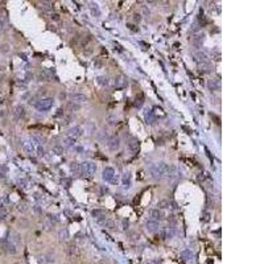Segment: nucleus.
<instances>
[{
  "instance_id": "cd10ccee",
  "label": "nucleus",
  "mask_w": 264,
  "mask_h": 264,
  "mask_svg": "<svg viewBox=\"0 0 264 264\" xmlns=\"http://www.w3.org/2000/svg\"><path fill=\"white\" fill-rule=\"evenodd\" d=\"M103 226L106 227V229L114 230L115 229V222H114L112 219H110V218H106V219H104V222H103Z\"/></svg>"
},
{
  "instance_id": "79ce46f5",
  "label": "nucleus",
  "mask_w": 264,
  "mask_h": 264,
  "mask_svg": "<svg viewBox=\"0 0 264 264\" xmlns=\"http://www.w3.org/2000/svg\"><path fill=\"white\" fill-rule=\"evenodd\" d=\"M45 94H46V90H45V89H40V91L37 93V95H40V96L42 95V96H44Z\"/></svg>"
},
{
  "instance_id": "f257e3e1",
  "label": "nucleus",
  "mask_w": 264,
  "mask_h": 264,
  "mask_svg": "<svg viewBox=\"0 0 264 264\" xmlns=\"http://www.w3.org/2000/svg\"><path fill=\"white\" fill-rule=\"evenodd\" d=\"M166 165H168V164H164V162H157V164L151 165V168H149L151 176L153 177V178H156V180L164 178V177H165V171H166Z\"/></svg>"
},
{
  "instance_id": "8fccbe9b",
  "label": "nucleus",
  "mask_w": 264,
  "mask_h": 264,
  "mask_svg": "<svg viewBox=\"0 0 264 264\" xmlns=\"http://www.w3.org/2000/svg\"><path fill=\"white\" fill-rule=\"evenodd\" d=\"M65 96H66V94H65V93H61V94H60V98H61V99H64Z\"/></svg>"
},
{
  "instance_id": "09e8293b",
  "label": "nucleus",
  "mask_w": 264,
  "mask_h": 264,
  "mask_svg": "<svg viewBox=\"0 0 264 264\" xmlns=\"http://www.w3.org/2000/svg\"><path fill=\"white\" fill-rule=\"evenodd\" d=\"M2 48H3V49H2L3 52H8V46H7V45H3Z\"/></svg>"
},
{
  "instance_id": "9b49d317",
  "label": "nucleus",
  "mask_w": 264,
  "mask_h": 264,
  "mask_svg": "<svg viewBox=\"0 0 264 264\" xmlns=\"http://www.w3.org/2000/svg\"><path fill=\"white\" fill-rule=\"evenodd\" d=\"M122 185H123V189H129V187H131V174H129V172L123 173Z\"/></svg>"
},
{
  "instance_id": "20e7f679",
  "label": "nucleus",
  "mask_w": 264,
  "mask_h": 264,
  "mask_svg": "<svg viewBox=\"0 0 264 264\" xmlns=\"http://www.w3.org/2000/svg\"><path fill=\"white\" fill-rule=\"evenodd\" d=\"M37 144H40V143H34L33 139H27V140H24V143H23V149L27 152L28 155H34Z\"/></svg>"
},
{
  "instance_id": "c9c22d12",
  "label": "nucleus",
  "mask_w": 264,
  "mask_h": 264,
  "mask_svg": "<svg viewBox=\"0 0 264 264\" xmlns=\"http://www.w3.org/2000/svg\"><path fill=\"white\" fill-rule=\"evenodd\" d=\"M52 152L53 153H56V155H58V156H61V155L64 153V147H54L52 149Z\"/></svg>"
},
{
  "instance_id": "5701e85b",
  "label": "nucleus",
  "mask_w": 264,
  "mask_h": 264,
  "mask_svg": "<svg viewBox=\"0 0 264 264\" xmlns=\"http://www.w3.org/2000/svg\"><path fill=\"white\" fill-rule=\"evenodd\" d=\"M96 82L99 83L100 86H103V87H106V86L110 83V79H108V77H106V75H100V77L96 78Z\"/></svg>"
},
{
  "instance_id": "a211bd4d",
  "label": "nucleus",
  "mask_w": 264,
  "mask_h": 264,
  "mask_svg": "<svg viewBox=\"0 0 264 264\" xmlns=\"http://www.w3.org/2000/svg\"><path fill=\"white\" fill-rule=\"evenodd\" d=\"M194 57H196V61L198 64H204V62H207V57H206V54L205 53H202V52H198V53H196L194 54Z\"/></svg>"
},
{
  "instance_id": "412c9836",
  "label": "nucleus",
  "mask_w": 264,
  "mask_h": 264,
  "mask_svg": "<svg viewBox=\"0 0 264 264\" xmlns=\"http://www.w3.org/2000/svg\"><path fill=\"white\" fill-rule=\"evenodd\" d=\"M13 112H15V118H16V119H21V118H23L24 115H25V110H24L23 106H16Z\"/></svg>"
},
{
  "instance_id": "de8ad7c7",
  "label": "nucleus",
  "mask_w": 264,
  "mask_h": 264,
  "mask_svg": "<svg viewBox=\"0 0 264 264\" xmlns=\"http://www.w3.org/2000/svg\"><path fill=\"white\" fill-rule=\"evenodd\" d=\"M52 19H54V20H58V19H60V16L57 15V13H53V15H52Z\"/></svg>"
},
{
  "instance_id": "aec40b11",
  "label": "nucleus",
  "mask_w": 264,
  "mask_h": 264,
  "mask_svg": "<svg viewBox=\"0 0 264 264\" xmlns=\"http://www.w3.org/2000/svg\"><path fill=\"white\" fill-rule=\"evenodd\" d=\"M75 142H77V140H75L74 137H70V136H67V135H66V137L64 139V147H66V148H71L73 145H75Z\"/></svg>"
},
{
  "instance_id": "2eb2a0df",
  "label": "nucleus",
  "mask_w": 264,
  "mask_h": 264,
  "mask_svg": "<svg viewBox=\"0 0 264 264\" xmlns=\"http://www.w3.org/2000/svg\"><path fill=\"white\" fill-rule=\"evenodd\" d=\"M37 77H38V81H52L53 74L48 70H44V71H40Z\"/></svg>"
},
{
  "instance_id": "c756f323",
  "label": "nucleus",
  "mask_w": 264,
  "mask_h": 264,
  "mask_svg": "<svg viewBox=\"0 0 264 264\" xmlns=\"http://www.w3.org/2000/svg\"><path fill=\"white\" fill-rule=\"evenodd\" d=\"M90 9H91V13H93V15H95V16H99V15H100L98 5L94 4V3H91V4H90Z\"/></svg>"
},
{
  "instance_id": "6ab92c4d",
  "label": "nucleus",
  "mask_w": 264,
  "mask_h": 264,
  "mask_svg": "<svg viewBox=\"0 0 264 264\" xmlns=\"http://www.w3.org/2000/svg\"><path fill=\"white\" fill-rule=\"evenodd\" d=\"M162 234H164V238H173L176 234V230L174 227H165L162 230Z\"/></svg>"
},
{
  "instance_id": "b1692460",
  "label": "nucleus",
  "mask_w": 264,
  "mask_h": 264,
  "mask_svg": "<svg viewBox=\"0 0 264 264\" xmlns=\"http://www.w3.org/2000/svg\"><path fill=\"white\" fill-rule=\"evenodd\" d=\"M207 85H209V89H210L211 91H217V90L219 89V82L217 81V79H210Z\"/></svg>"
},
{
  "instance_id": "c03bdc74",
  "label": "nucleus",
  "mask_w": 264,
  "mask_h": 264,
  "mask_svg": "<svg viewBox=\"0 0 264 264\" xmlns=\"http://www.w3.org/2000/svg\"><path fill=\"white\" fill-rule=\"evenodd\" d=\"M133 20H135V21H137V23H139V21L142 20V16H140V15H137V13H136V15H133Z\"/></svg>"
},
{
  "instance_id": "7c9ffc66",
  "label": "nucleus",
  "mask_w": 264,
  "mask_h": 264,
  "mask_svg": "<svg viewBox=\"0 0 264 264\" xmlns=\"http://www.w3.org/2000/svg\"><path fill=\"white\" fill-rule=\"evenodd\" d=\"M200 67H201L204 71H210V70H213V66L210 65V62H209V61H207V62L201 64V65H200Z\"/></svg>"
},
{
  "instance_id": "a18cd8bd",
  "label": "nucleus",
  "mask_w": 264,
  "mask_h": 264,
  "mask_svg": "<svg viewBox=\"0 0 264 264\" xmlns=\"http://www.w3.org/2000/svg\"><path fill=\"white\" fill-rule=\"evenodd\" d=\"M42 5H44L45 9H50L52 7H50V3H42Z\"/></svg>"
},
{
  "instance_id": "0eeeda50",
  "label": "nucleus",
  "mask_w": 264,
  "mask_h": 264,
  "mask_svg": "<svg viewBox=\"0 0 264 264\" xmlns=\"http://www.w3.org/2000/svg\"><path fill=\"white\" fill-rule=\"evenodd\" d=\"M107 147L110 148L111 151H116L119 147H120V140H119L118 136H111L110 139L107 140Z\"/></svg>"
},
{
  "instance_id": "a19ab883",
  "label": "nucleus",
  "mask_w": 264,
  "mask_h": 264,
  "mask_svg": "<svg viewBox=\"0 0 264 264\" xmlns=\"http://www.w3.org/2000/svg\"><path fill=\"white\" fill-rule=\"evenodd\" d=\"M20 186H23L24 189H27V187H28V181H27V180H21V181H20Z\"/></svg>"
},
{
  "instance_id": "7ed1b4c3",
  "label": "nucleus",
  "mask_w": 264,
  "mask_h": 264,
  "mask_svg": "<svg viewBox=\"0 0 264 264\" xmlns=\"http://www.w3.org/2000/svg\"><path fill=\"white\" fill-rule=\"evenodd\" d=\"M53 103H54L53 98H42L36 102L34 107L37 108V111H40V112H45V111H49L53 107Z\"/></svg>"
},
{
  "instance_id": "4468645a",
  "label": "nucleus",
  "mask_w": 264,
  "mask_h": 264,
  "mask_svg": "<svg viewBox=\"0 0 264 264\" xmlns=\"http://www.w3.org/2000/svg\"><path fill=\"white\" fill-rule=\"evenodd\" d=\"M128 148H129V151H132V152H139V149H140V142L137 139H131L128 142Z\"/></svg>"
},
{
  "instance_id": "9d476101",
  "label": "nucleus",
  "mask_w": 264,
  "mask_h": 264,
  "mask_svg": "<svg viewBox=\"0 0 264 264\" xmlns=\"http://www.w3.org/2000/svg\"><path fill=\"white\" fill-rule=\"evenodd\" d=\"M70 98H71V102H74V103H77V104L83 103V102H86V100H87V96H86L85 94H79V93L71 94Z\"/></svg>"
},
{
  "instance_id": "a878e982",
  "label": "nucleus",
  "mask_w": 264,
  "mask_h": 264,
  "mask_svg": "<svg viewBox=\"0 0 264 264\" xmlns=\"http://www.w3.org/2000/svg\"><path fill=\"white\" fill-rule=\"evenodd\" d=\"M157 225H158L157 222H153V220H149V219H148V222H147V229H148V231H151V233H155V231L157 230Z\"/></svg>"
},
{
  "instance_id": "393cba45",
  "label": "nucleus",
  "mask_w": 264,
  "mask_h": 264,
  "mask_svg": "<svg viewBox=\"0 0 264 264\" xmlns=\"http://www.w3.org/2000/svg\"><path fill=\"white\" fill-rule=\"evenodd\" d=\"M157 209H160V210H162V209H171V201L168 200H162L157 204Z\"/></svg>"
},
{
  "instance_id": "f3484780",
  "label": "nucleus",
  "mask_w": 264,
  "mask_h": 264,
  "mask_svg": "<svg viewBox=\"0 0 264 264\" xmlns=\"http://www.w3.org/2000/svg\"><path fill=\"white\" fill-rule=\"evenodd\" d=\"M67 254H69V256H70V258L78 256V247H77V244L71 243L70 246H69V248H67Z\"/></svg>"
},
{
  "instance_id": "c85d7f7f",
  "label": "nucleus",
  "mask_w": 264,
  "mask_h": 264,
  "mask_svg": "<svg viewBox=\"0 0 264 264\" xmlns=\"http://www.w3.org/2000/svg\"><path fill=\"white\" fill-rule=\"evenodd\" d=\"M144 116H145V120H147V123H153L155 122V114H153V111H149L148 110L145 114H144Z\"/></svg>"
},
{
  "instance_id": "1a4fd4ad",
  "label": "nucleus",
  "mask_w": 264,
  "mask_h": 264,
  "mask_svg": "<svg viewBox=\"0 0 264 264\" xmlns=\"http://www.w3.org/2000/svg\"><path fill=\"white\" fill-rule=\"evenodd\" d=\"M82 132H83L82 127H79V125H75V127H73V128H70V129H69V132H67V136H70V137H74V139L77 140L78 137L82 135Z\"/></svg>"
},
{
  "instance_id": "37998d69",
  "label": "nucleus",
  "mask_w": 264,
  "mask_h": 264,
  "mask_svg": "<svg viewBox=\"0 0 264 264\" xmlns=\"http://www.w3.org/2000/svg\"><path fill=\"white\" fill-rule=\"evenodd\" d=\"M128 226H129V222H128V220H123V229L127 230Z\"/></svg>"
},
{
  "instance_id": "423d86ee",
  "label": "nucleus",
  "mask_w": 264,
  "mask_h": 264,
  "mask_svg": "<svg viewBox=\"0 0 264 264\" xmlns=\"http://www.w3.org/2000/svg\"><path fill=\"white\" fill-rule=\"evenodd\" d=\"M102 178L104 180V181L112 182V181H114V178H115V169H114V168H111V166H106V168L103 169Z\"/></svg>"
},
{
  "instance_id": "473e14b6",
  "label": "nucleus",
  "mask_w": 264,
  "mask_h": 264,
  "mask_svg": "<svg viewBox=\"0 0 264 264\" xmlns=\"http://www.w3.org/2000/svg\"><path fill=\"white\" fill-rule=\"evenodd\" d=\"M67 108H69L70 111H78L79 108H81V106H79V104H77V103H74V102H69Z\"/></svg>"
},
{
  "instance_id": "72a5a7b5",
  "label": "nucleus",
  "mask_w": 264,
  "mask_h": 264,
  "mask_svg": "<svg viewBox=\"0 0 264 264\" xmlns=\"http://www.w3.org/2000/svg\"><path fill=\"white\" fill-rule=\"evenodd\" d=\"M181 258H182L184 260H189V259L193 258V254H191L189 249H186V251H184L182 254H181Z\"/></svg>"
},
{
  "instance_id": "bb28decb",
  "label": "nucleus",
  "mask_w": 264,
  "mask_h": 264,
  "mask_svg": "<svg viewBox=\"0 0 264 264\" xmlns=\"http://www.w3.org/2000/svg\"><path fill=\"white\" fill-rule=\"evenodd\" d=\"M9 205V198L7 196H3L0 197V210L2 209H7V206Z\"/></svg>"
},
{
  "instance_id": "6e6552de",
  "label": "nucleus",
  "mask_w": 264,
  "mask_h": 264,
  "mask_svg": "<svg viewBox=\"0 0 264 264\" xmlns=\"http://www.w3.org/2000/svg\"><path fill=\"white\" fill-rule=\"evenodd\" d=\"M162 218H164V213H162L160 209H152L151 210V217H149V220H153V222H157L158 220H161Z\"/></svg>"
},
{
  "instance_id": "dca6fc26",
  "label": "nucleus",
  "mask_w": 264,
  "mask_h": 264,
  "mask_svg": "<svg viewBox=\"0 0 264 264\" xmlns=\"http://www.w3.org/2000/svg\"><path fill=\"white\" fill-rule=\"evenodd\" d=\"M5 248H7V251H8L9 254H12V255H15L16 252H17V246L13 243V242H11V240L5 242Z\"/></svg>"
},
{
  "instance_id": "2f4dec72",
  "label": "nucleus",
  "mask_w": 264,
  "mask_h": 264,
  "mask_svg": "<svg viewBox=\"0 0 264 264\" xmlns=\"http://www.w3.org/2000/svg\"><path fill=\"white\" fill-rule=\"evenodd\" d=\"M93 215H94V218H102V217H106V213H104L103 210H98V209H96V210H94L93 211Z\"/></svg>"
},
{
  "instance_id": "ddd939ff",
  "label": "nucleus",
  "mask_w": 264,
  "mask_h": 264,
  "mask_svg": "<svg viewBox=\"0 0 264 264\" xmlns=\"http://www.w3.org/2000/svg\"><path fill=\"white\" fill-rule=\"evenodd\" d=\"M127 83H128L127 78L123 74H119L115 77V86H116V87H124V86H127Z\"/></svg>"
},
{
  "instance_id": "ea45409f",
  "label": "nucleus",
  "mask_w": 264,
  "mask_h": 264,
  "mask_svg": "<svg viewBox=\"0 0 264 264\" xmlns=\"http://www.w3.org/2000/svg\"><path fill=\"white\" fill-rule=\"evenodd\" d=\"M33 211H34V214H37V215L42 214V211H41V209H40V206H34V207H33Z\"/></svg>"
},
{
  "instance_id": "e433bc0d",
  "label": "nucleus",
  "mask_w": 264,
  "mask_h": 264,
  "mask_svg": "<svg viewBox=\"0 0 264 264\" xmlns=\"http://www.w3.org/2000/svg\"><path fill=\"white\" fill-rule=\"evenodd\" d=\"M7 217H8V210H7V209H2V210H0V220L7 219Z\"/></svg>"
},
{
  "instance_id": "39448f33",
  "label": "nucleus",
  "mask_w": 264,
  "mask_h": 264,
  "mask_svg": "<svg viewBox=\"0 0 264 264\" xmlns=\"http://www.w3.org/2000/svg\"><path fill=\"white\" fill-rule=\"evenodd\" d=\"M178 177V169L176 165H166V171H165V177L166 180H174Z\"/></svg>"
},
{
  "instance_id": "58836bf2",
  "label": "nucleus",
  "mask_w": 264,
  "mask_h": 264,
  "mask_svg": "<svg viewBox=\"0 0 264 264\" xmlns=\"http://www.w3.org/2000/svg\"><path fill=\"white\" fill-rule=\"evenodd\" d=\"M143 102H144V100H143V96H140V98H139V99H137V98H136V102H135V106H136V107H140V106H142V104H143Z\"/></svg>"
},
{
  "instance_id": "f704fd0d",
  "label": "nucleus",
  "mask_w": 264,
  "mask_h": 264,
  "mask_svg": "<svg viewBox=\"0 0 264 264\" xmlns=\"http://www.w3.org/2000/svg\"><path fill=\"white\" fill-rule=\"evenodd\" d=\"M67 236H69V234H67V230H66V229L60 231V240H66Z\"/></svg>"
},
{
  "instance_id": "f8f14e48",
  "label": "nucleus",
  "mask_w": 264,
  "mask_h": 264,
  "mask_svg": "<svg viewBox=\"0 0 264 264\" xmlns=\"http://www.w3.org/2000/svg\"><path fill=\"white\" fill-rule=\"evenodd\" d=\"M204 40H205V34L204 33H197L196 36H193V37L190 38V42L194 46H201V44L204 42Z\"/></svg>"
},
{
  "instance_id": "4c0bfd02",
  "label": "nucleus",
  "mask_w": 264,
  "mask_h": 264,
  "mask_svg": "<svg viewBox=\"0 0 264 264\" xmlns=\"http://www.w3.org/2000/svg\"><path fill=\"white\" fill-rule=\"evenodd\" d=\"M27 209L28 207H27V205H25V204H19V205H17V210L21 211V213H24Z\"/></svg>"
},
{
  "instance_id": "4be33fe9",
  "label": "nucleus",
  "mask_w": 264,
  "mask_h": 264,
  "mask_svg": "<svg viewBox=\"0 0 264 264\" xmlns=\"http://www.w3.org/2000/svg\"><path fill=\"white\" fill-rule=\"evenodd\" d=\"M70 171L73 172V174H81V164L78 162H71L70 164Z\"/></svg>"
},
{
  "instance_id": "f03ea898",
  "label": "nucleus",
  "mask_w": 264,
  "mask_h": 264,
  "mask_svg": "<svg viewBox=\"0 0 264 264\" xmlns=\"http://www.w3.org/2000/svg\"><path fill=\"white\" fill-rule=\"evenodd\" d=\"M96 172V165L93 161H85L83 164H81V174L86 178H91L94 176V173Z\"/></svg>"
},
{
  "instance_id": "49530a36",
  "label": "nucleus",
  "mask_w": 264,
  "mask_h": 264,
  "mask_svg": "<svg viewBox=\"0 0 264 264\" xmlns=\"http://www.w3.org/2000/svg\"><path fill=\"white\" fill-rule=\"evenodd\" d=\"M3 28H4V20L0 19V29H3Z\"/></svg>"
}]
</instances>
